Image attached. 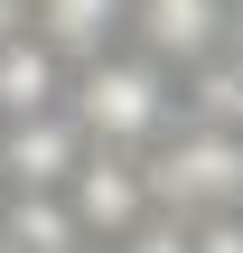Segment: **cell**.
<instances>
[{
    "label": "cell",
    "instance_id": "obj_4",
    "mask_svg": "<svg viewBox=\"0 0 243 253\" xmlns=\"http://www.w3.org/2000/svg\"><path fill=\"white\" fill-rule=\"evenodd\" d=\"M94 141H84V122L56 103V113H19L9 131H0V178L28 197V188H66L75 178V160H84Z\"/></svg>",
    "mask_w": 243,
    "mask_h": 253
},
{
    "label": "cell",
    "instance_id": "obj_12",
    "mask_svg": "<svg viewBox=\"0 0 243 253\" xmlns=\"http://www.w3.org/2000/svg\"><path fill=\"white\" fill-rule=\"evenodd\" d=\"M0 131H9V122H0Z\"/></svg>",
    "mask_w": 243,
    "mask_h": 253
},
{
    "label": "cell",
    "instance_id": "obj_7",
    "mask_svg": "<svg viewBox=\"0 0 243 253\" xmlns=\"http://www.w3.org/2000/svg\"><path fill=\"white\" fill-rule=\"evenodd\" d=\"M28 28L66 66H84V56H103V47L131 38V0H28Z\"/></svg>",
    "mask_w": 243,
    "mask_h": 253
},
{
    "label": "cell",
    "instance_id": "obj_5",
    "mask_svg": "<svg viewBox=\"0 0 243 253\" xmlns=\"http://www.w3.org/2000/svg\"><path fill=\"white\" fill-rule=\"evenodd\" d=\"M131 47H150L159 66H206L225 47V0H131Z\"/></svg>",
    "mask_w": 243,
    "mask_h": 253
},
{
    "label": "cell",
    "instance_id": "obj_2",
    "mask_svg": "<svg viewBox=\"0 0 243 253\" xmlns=\"http://www.w3.org/2000/svg\"><path fill=\"white\" fill-rule=\"evenodd\" d=\"M140 160H150V197L169 216H225V207H243V131H225V122L178 113Z\"/></svg>",
    "mask_w": 243,
    "mask_h": 253
},
{
    "label": "cell",
    "instance_id": "obj_8",
    "mask_svg": "<svg viewBox=\"0 0 243 253\" xmlns=\"http://www.w3.org/2000/svg\"><path fill=\"white\" fill-rule=\"evenodd\" d=\"M103 253H197V225H187V216H169V207H150L122 244H103Z\"/></svg>",
    "mask_w": 243,
    "mask_h": 253
},
{
    "label": "cell",
    "instance_id": "obj_1",
    "mask_svg": "<svg viewBox=\"0 0 243 253\" xmlns=\"http://www.w3.org/2000/svg\"><path fill=\"white\" fill-rule=\"evenodd\" d=\"M66 113L84 122V141H112V150H150L169 122H178V66H159L150 47H103L66 75Z\"/></svg>",
    "mask_w": 243,
    "mask_h": 253
},
{
    "label": "cell",
    "instance_id": "obj_10",
    "mask_svg": "<svg viewBox=\"0 0 243 253\" xmlns=\"http://www.w3.org/2000/svg\"><path fill=\"white\" fill-rule=\"evenodd\" d=\"M0 225H9V178H0Z\"/></svg>",
    "mask_w": 243,
    "mask_h": 253
},
{
    "label": "cell",
    "instance_id": "obj_3",
    "mask_svg": "<svg viewBox=\"0 0 243 253\" xmlns=\"http://www.w3.org/2000/svg\"><path fill=\"white\" fill-rule=\"evenodd\" d=\"M66 207H75V225L94 235V244H122L159 197H150V160L140 150H112V141H94L84 160H75V178H66Z\"/></svg>",
    "mask_w": 243,
    "mask_h": 253
},
{
    "label": "cell",
    "instance_id": "obj_11",
    "mask_svg": "<svg viewBox=\"0 0 243 253\" xmlns=\"http://www.w3.org/2000/svg\"><path fill=\"white\" fill-rule=\"evenodd\" d=\"M0 253H19V244H0Z\"/></svg>",
    "mask_w": 243,
    "mask_h": 253
},
{
    "label": "cell",
    "instance_id": "obj_6",
    "mask_svg": "<svg viewBox=\"0 0 243 253\" xmlns=\"http://www.w3.org/2000/svg\"><path fill=\"white\" fill-rule=\"evenodd\" d=\"M66 56L37 38V28H9L0 38V122H19V113H56L66 103Z\"/></svg>",
    "mask_w": 243,
    "mask_h": 253
},
{
    "label": "cell",
    "instance_id": "obj_9",
    "mask_svg": "<svg viewBox=\"0 0 243 253\" xmlns=\"http://www.w3.org/2000/svg\"><path fill=\"white\" fill-rule=\"evenodd\" d=\"M225 47L243 56V0H225Z\"/></svg>",
    "mask_w": 243,
    "mask_h": 253
},
{
    "label": "cell",
    "instance_id": "obj_13",
    "mask_svg": "<svg viewBox=\"0 0 243 253\" xmlns=\"http://www.w3.org/2000/svg\"><path fill=\"white\" fill-rule=\"evenodd\" d=\"M94 253H103V244H94Z\"/></svg>",
    "mask_w": 243,
    "mask_h": 253
}]
</instances>
